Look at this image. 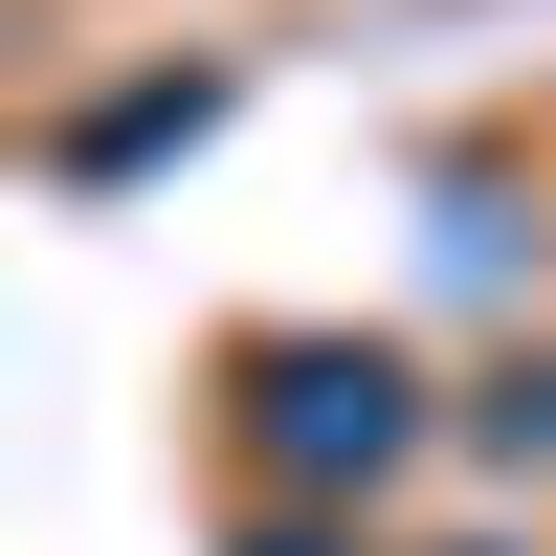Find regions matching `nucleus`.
I'll use <instances>...</instances> for the list:
<instances>
[{"label": "nucleus", "mask_w": 556, "mask_h": 556, "mask_svg": "<svg viewBox=\"0 0 556 556\" xmlns=\"http://www.w3.org/2000/svg\"><path fill=\"white\" fill-rule=\"evenodd\" d=\"M245 556H334V534H312V513H267V534H245Z\"/></svg>", "instance_id": "4"}, {"label": "nucleus", "mask_w": 556, "mask_h": 556, "mask_svg": "<svg viewBox=\"0 0 556 556\" xmlns=\"http://www.w3.org/2000/svg\"><path fill=\"white\" fill-rule=\"evenodd\" d=\"M245 401H267V468H290V490H379L401 445H424V379H401L379 334H267Z\"/></svg>", "instance_id": "1"}, {"label": "nucleus", "mask_w": 556, "mask_h": 556, "mask_svg": "<svg viewBox=\"0 0 556 556\" xmlns=\"http://www.w3.org/2000/svg\"><path fill=\"white\" fill-rule=\"evenodd\" d=\"M201 112H223V67H156V89H112V112L67 134V178H134V156H178Z\"/></svg>", "instance_id": "2"}, {"label": "nucleus", "mask_w": 556, "mask_h": 556, "mask_svg": "<svg viewBox=\"0 0 556 556\" xmlns=\"http://www.w3.org/2000/svg\"><path fill=\"white\" fill-rule=\"evenodd\" d=\"M468 445H513V468H556V379H490V401H468Z\"/></svg>", "instance_id": "3"}]
</instances>
